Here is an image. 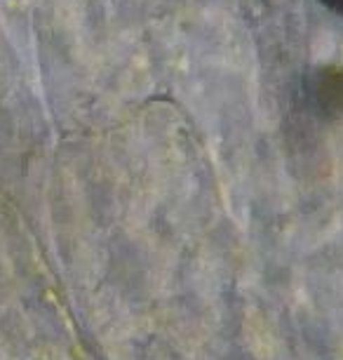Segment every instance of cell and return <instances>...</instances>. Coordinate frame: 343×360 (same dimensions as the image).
I'll return each instance as SVG.
<instances>
[{"instance_id": "cell-1", "label": "cell", "mask_w": 343, "mask_h": 360, "mask_svg": "<svg viewBox=\"0 0 343 360\" xmlns=\"http://www.w3.org/2000/svg\"><path fill=\"white\" fill-rule=\"evenodd\" d=\"M306 99L322 120H343V66H322L308 78Z\"/></svg>"}, {"instance_id": "cell-2", "label": "cell", "mask_w": 343, "mask_h": 360, "mask_svg": "<svg viewBox=\"0 0 343 360\" xmlns=\"http://www.w3.org/2000/svg\"><path fill=\"white\" fill-rule=\"evenodd\" d=\"M318 3L325 5L327 10H332V12H336V15L343 17V0H318Z\"/></svg>"}]
</instances>
